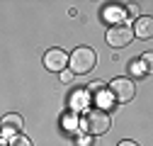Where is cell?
<instances>
[{
  "label": "cell",
  "mask_w": 153,
  "mask_h": 146,
  "mask_svg": "<svg viewBox=\"0 0 153 146\" xmlns=\"http://www.w3.org/2000/svg\"><path fill=\"white\" fill-rule=\"evenodd\" d=\"M95 63H97V54H95L90 46H78L71 56H68V66L73 73H90L95 68Z\"/></svg>",
  "instance_id": "cell-1"
},
{
  "label": "cell",
  "mask_w": 153,
  "mask_h": 146,
  "mask_svg": "<svg viewBox=\"0 0 153 146\" xmlns=\"http://www.w3.org/2000/svg\"><path fill=\"white\" fill-rule=\"evenodd\" d=\"M112 127V122H109V115L105 112V110H90V112L83 117V129L88 132V134H105L107 129Z\"/></svg>",
  "instance_id": "cell-2"
},
{
  "label": "cell",
  "mask_w": 153,
  "mask_h": 146,
  "mask_svg": "<svg viewBox=\"0 0 153 146\" xmlns=\"http://www.w3.org/2000/svg\"><path fill=\"white\" fill-rule=\"evenodd\" d=\"M109 95L117 102H131L136 95V83L131 78H114L109 83Z\"/></svg>",
  "instance_id": "cell-3"
},
{
  "label": "cell",
  "mask_w": 153,
  "mask_h": 146,
  "mask_svg": "<svg viewBox=\"0 0 153 146\" xmlns=\"http://www.w3.org/2000/svg\"><path fill=\"white\" fill-rule=\"evenodd\" d=\"M134 39V32L126 22H117L107 29V44L114 46V49H122V46H129Z\"/></svg>",
  "instance_id": "cell-4"
},
{
  "label": "cell",
  "mask_w": 153,
  "mask_h": 146,
  "mask_svg": "<svg viewBox=\"0 0 153 146\" xmlns=\"http://www.w3.org/2000/svg\"><path fill=\"white\" fill-rule=\"evenodd\" d=\"M44 66L53 73H63L66 66H68V54L63 49H49L44 54Z\"/></svg>",
  "instance_id": "cell-5"
},
{
  "label": "cell",
  "mask_w": 153,
  "mask_h": 146,
  "mask_svg": "<svg viewBox=\"0 0 153 146\" xmlns=\"http://www.w3.org/2000/svg\"><path fill=\"white\" fill-rule=\"evenodd\" d=\"M22 124L25 119L20 115H5L3 122H0V132H3V136H17L22 132Z\"/></svg>",
  "instance_id": "cell-6"
},
{
  "label": "cell",
  "mask_w": 153,
  "mask_h": 146,
  "mask_svg": "<svg viewBox=\"0 0 153 146\" xmlns=\"http://www.w3.org/2000/svg\"><path fill=\"white\" fill-rule=\"evenodd\" d=\"M134 36H139V39H151V34H153V20L146 15V17H139L136 22H134L131 27Z\"/></svg>",
  "instance_id": "cell-7"
},
{
  "label": "cell",
  "mask_w": 153,
  "mask_h": 146,
  "mask_svg": "<svg viewBox=\"0 0 153 146\" xmlns=\"http://www.w3.org/2000/svg\"><path fill=\"white\" fill-rule=\"evenodd\" d=\"M10 146H34V144H32V139H27L25 134H22V136L17 134V136H12V141H10Z\"/></svg>",
  "instance_id": "cell-8"
},
{
  "label": "cell",
  "mask_w": 153,
  "mask_h": 146,
  "mask_svg": "<svg viewBox=\"0 0 153 146\" xmlns=\"http://www.w3.org/2000/svg\"><path fill=\"white\" fill-rule=\"evenodd\" d=\"M141 61H143V71H148V68H151V61H153V56H151V54H143V59H141Z\"/></svg>",
  "instance_id": "cell-9"
},
{
  "label": "cell",
  "mask_w": 153,
  "mask_h": 146,
  "mask_svg": "<svg viewBox=\"0 0 153 146\" xmlns=\"http://www.w3.org/2000/svg\"><path fill=\"white\" fill-rule=\"evenodd\" d=\"M131 73H134V76H141V73H143V68L139 66V61H134V66H131Z\"/></svg>",
  "instance_id": "cell-10"
},
{
  "label": "cell",
  "mask_w": 153,
  "mask_h": 146,
  "mask_svg": "<svg viewBox=\"0 0 153 146\" xmlns=\"http://www.w3.org/2000/svg\"><path fill=\"white\" fill-rule=\"evenodd\" d=\"M119 146H139V144L131 141V139H126V141H119Z\"/></svg>",
  "instance_id": "cell-11"
},
{
  "label": "cell",
  "mask_w": 153,
  "mask_h": 146,
  "mask_svg": "<svg viewBox=\"0 0 153 146\" xmlns=\"http://www.w3.org/2000/svg\"><path fill=\"white\" fill-rule=\"evenodd\" d=\"M0 146H7V144H5V141H3V139H0Z\"/></svg>",
  "instance_id": "cell-12"
}]
</instances>
